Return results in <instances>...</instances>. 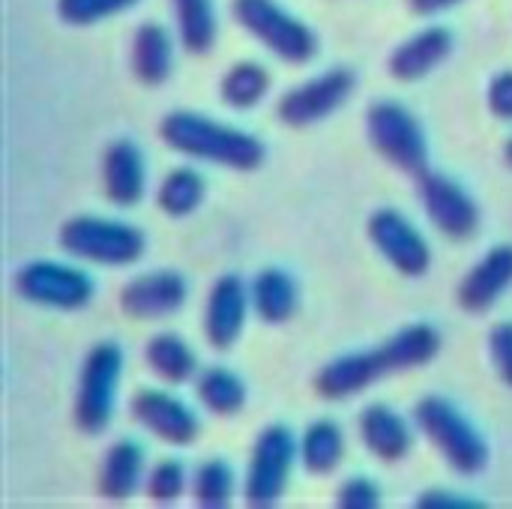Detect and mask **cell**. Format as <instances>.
Returning a JSON list of instances; mask_svg holds the SVG:
<instances>
[{
    "instance_id": "obj_2",
    "label": "cell",
    "mask_w": 512,
    "mask_h": 509,
    "mask_svg": "<svg viewBox=\"0 0 512 509\" xmlns=\"http://www.w3.org/2000/svg\"><path fill=\"white\" fill-rule=\"evenodd\" d=\"M159 138L174 153L231 171H255L267 159V150L255 135L186 108H177L159 120Z\"/></svg>"
},
{
    "instance_id": "obj_11",
    "label": "cell",
    "mask_w": 512,
    "mask_h": 509,
    "mask_svg": "<svg viewBox=\"0 0 512 509\" xmlns=\"http://www.w3.org/2000/svg\"><path fill=\"white\" fill-rule=\"evenodd\" d=\"M366 234H369L372 246L378 249V255H384V261L405 279H420L429 273L432 249H429L426 237L399 210H393V207L375 210L366 222Z\"/></svg>"
},
{
    "instance_id": "obj_26",
    "label": "cell",
    "mask_w": 512,
    "mask_h": 509,
    "mask_svg": "<svg viewBox=\"0 0 512 509\" xmlns=\"http://www.w3.org/2000/svg\"><path fill=\"white\" fill-rule=\"evenodd\" d=\"M195 396L213 417H234L246 405V384L225 366H210L195 375Z\"/></svg>"
},
{
    "instance_id": "obj_9",
    "label": "cell",
    "mask_w": 512,
    "mask_h": 509,
    "mask_svg": "<svg viewBox=\"0 0 512 509\" xmlns=\"http://www.w3.org/2000/svg\"><path fill=\"white\" fill-rule=\"evenodd\" d=\"M15 294L42 309L75 312L93 300V279L60 261H30L15 273Z\"/></svg>"
},
{
    "instance_id": "obj_29",
    "label": "cell",
    "mask_w": 512,
    "mask_h": 509,
    "mask_svg": "<svg viewBox=\"0 0 512 509\" xmlns=\"http://www.w3.org/2000/svg\"><path fill=\"white\" fill-rule=\"evenodd\" d=\"M192 498L204 509H225L234 501V471L225 459H207L192 477Z\"/></svg>"
},
{
    "instance_id": "obj_17",
    "label": "cell",
    "mask_w": 512,
    "mask_h": 509,
    "mask_svg": "<svg viewBox=\"0 0 512 509\" xmlns=\"http://www.w3.org/2000/svg\"><path fill=\"white\" fill-rule=\"evenodd\" d=\"M147 168L135 141L114 138L102 153V189L117 207H135L144 198Z\"/></svg>"
},
{
    "instance_id": "obj_32",
    "label": "cell",
    "mask_w": 512,
    "mask_h": 509,
    "mask_svg": "<svg viewBox=\"0 0 512 509\" xmlns=\"http://www.w3.org/2000/svg\"><path fill=\"white\" fill-rule=\"evenodd\" d=\"M336 507L342 509H378L381 507V489L369 477H348L336 492Z\"/></svg>"
},
{
    "instance_id": "obj_37",
    "label": "cell",
    "mask_w": 512,
    "mask_h": 509,
    "mask_svg": "<svg viewBox=\"0 0 512 509\" xmlns=\"http://www.w3.org/2000/svg\"><path fill=\"white\" fill-rule=\"evenodd\" d=\"M504 162L512 168V138L507 141V147H504Z\"/></svg>"
},
{
    "instance_id": "obj_14",
    "label": "cell",
    "mask_w": 512,
    "mask_h": 509,
    "mask_svg": "<svg viewBox=\"0 0 512 509\" xmlns=\"http://www.w3.org/2000/svg\"><path fill=\"white\" fill-rule=\"evenodd\" d=\"M249 306H252V297L246 285L240 282V276L225 273L210 285L207 303H204V339L213 351L234 348V342L240 339L246 327Z\"/></svg>"
},
{
    "instance_id": "obj_24",
    "label": "cell",
    "mask_w": 512,
    "mask_h": 509,
    "mask_svg": "<svg viewBox=\"0 0 512 509\" xmlns=\"http://www.w3.org/2000/svg\"><path fill=\"white\" fill-rule=\"evenodd\" d=\"M297 453H300V465L309 474L327 477L345 459V435L333 420H318L303 432V438L297 444Z\"/></svg>"
},
{
    "instance_id": "obj_8",
    "label": "cell",
    "mask_w": 512,
    "mask_h": 509,
    "mask_svg": "<svg viewBox=\"0 0 512 509\" xmlns=\"http://www.w3.org/2000/svg\"><path fill=\"white\" fill-rule=\"evenodd\" d=\"M297 444L288 426L273 423L264 432H258L249 468H246V483H243V498L255 509H270L279 504L285 495L294 459H297Z\"/></svg>"
},
{
    "instance_id": "obj_15",
    "label": "cell",
    "mask_w": 512,
    "mask_h": 509,
    "mask_svg": "<svg viewBox=\"0 0 512 509\" xmlns=\"http://www.w3.org/2000/svg\"><path fill=\"white\" fill-rule=\"evenodd\" d=\"M129 411L138 426L171 447H189L201 432L192 408L162 390H138L129 402Z\"/></svg>"
},
{
    "instance_id": "obj_5",
    "label": "cell",
    "mask_w": 512,
    "mask_h": 509,
    "mask_svg": "<svg viewBox=\"0 0 512 509\" xmlns=\"http://www.w3.org/2000/svg\"><path fill=\"white\" fill-rule=\"evenodd\" d=\"M366 138L372 150L402 174L420 177L429 168L426 132L402 102L393 99L372 102L366 111Z\"/></svg>"
},
{
    "instance_id": "obj_28",
    "label": "cell",
    "mask_w": 512,
    "mask_h": 509,
    "mask_svg": "<svg viewBox=\"0 0 512 509\" xmlns=\"http://www.w3.org/2000/svg\"><path fill=\"white\" fill-rule=\"evenodd\" d=\"M171 6L183 48L189 54H207L219 33L213 0H171Z\"/></svg>"
},
{
    "instance_id": "obj_3",
    "label": "cell",
    "mask_w": 512,
    "mask_h": 509,
    "mask_svg": "<svg viewBox=\"0 0 512 509\" xmlns=\"http://www.w3.org/2000/svg\"><path fill=\"white\" fill-rule=\"evenodd\" d=\"M414 423L441 459L462 477H477L489 465V447L474 423L447 399L423 396L414 405Z\"/></svg>"
},
{
    "instance_id": "obj_30",
    "label": "cell",
    "mask_w": 512,
    "mask_h": 509,
    "mask_svg": "<svg viewBox=\"0 0 512 509\" xmlns=\"http://www.w3.org/2000/svg\"><path fill=\"white\" fill-rule=\"evenodd\" d=\"M138 0H57V15L66 24L90 27L96 21H105L111 15H120L132 9Z\"/></svg>"
},
{
    "instance_id": "obj_33",
    "label": "cell",
    "mask_w": 512,
    "mask_h": 509,
    "mask_svg": "<svg viewBox=\"0 0 512 509\" xmlns=\"http://www.w3.org/2000/svg\"><path fill=\"white\" fill-rule=\"evenodd\" d=\"M489 357H492V366H495L501 384H507L512 390V321L492 327V333H489Z\"/></svg>"
},
{
    "instance_id": "obj_25",
    "label": "cell",
    "mask_w": 512,
    "mask_h": 509,
    "mask_svg": "<svg viewBox=\"0 0 512 509\" xmlns=\"http://www.w3.org/2000/svg\"><path fill=\"white\" fill-rule=\"evenodd\" d=\"M204 195H207V183L204 177L189 168V165H180V168H171L159 189H156V204L165 216L171 219H183V216H192L201 204H204Z\"/></svg>"
},
{
    "instance_id": "obj_35",
    "label": "cell",
    "mask_w": 512,
    "mask_h": 509,
    "mask_svg": "<svg viewBox=\"0 0 512 509\" xmlns=\"http://www.w3.org/2000/svg\"><path fill=\"white\" fill-rule=\"evenodd\" d=\"M420 509H483V501H474V498H465V495H456V492H423Z\"/></svg>"
},
{
    "instance_id": "obj_36",
    "label": "cell",
    "mask_w": 512,
    "mask_h": 509,
    "mask_svg": "<svg viewBox=\"0 0 512 509\" xmlns=\"http://www.w3.org/2000/svg\"><path fill=\"white\" fill-rule=\"evenodd\" d=\"M462 0H408V6L417 12V15H438V12H447L453 6H459Z\"/></svg>"
},
{
    "instance_id": "obj_18",
    "label": "cell",
    "mask_w": 512,
    "mask_h": 509,
    "mask_svg": "<svg viewBox=\"0 0 512 509\" xmlns=\"http://www.w3.org/2000/svg\"><path fill=\"white\" fill-rule=\"evenodd\" d=\"M453 54V33L441 24H432L411 39L399 42L387 60V69L396 81H420L432 75Z\"/></svg>"
},
{
    "instance_id": "obj_4",
    "label": "cell",
    "mask_w": 512,
    "mask_h": 509,
    "mask_svg": "<svg viewBox=\"0 0 512 509\" xmlns=\"http://www.w3.org/2000/svg\"><path fill=\"white\" fill-rule=\"evenodd\" d=\"M144 234L135 225L105 216H72L60 225V249L99 267H129L144 255Z\"/></svg>"
},
{
    "instance_id": "obj_6",
    "label": "cell",
    "mask_w": 512,
    "mask_h": 509,
    "mask_svg": "<svg viewBox=\"0 0 512 509\" xmlns=\"http://www.w3.org/2000/svg\"><path fill=\"white\" fill-rule=\"evenodd\" d=\"M123 375V348L114 342H99L87 351L78 375L72 420L84 435H102L114 417V399Z\"/></svg>"
},
{
    "instance_id": "obj_10",
    "label": "cell",
    "mask_w": 512,
    "mask_h": 509,
    "mask_svg": "<svg viewBox=\"0 0 512 509\" xmlns=\"http://www.w3.org/2000/svg\"><path fill=\"white\" fill-rule=\"evenodd\" d=\"M357 87V75L348 66H333L312 81L297 84L294 90L282 93L276 102V117L282 126L306 129L312 123L327 120L333 111H339Z\"/></svg>"
},
{
    "instance_id": "obj_13",
    "label": "cell",
    "mask_w": 512,
    "mask_h": 509,
    "mask_svg": "<svg viewBox=\"0 0 512 509\" xmlns=\"http://www.w3.org/2000/svg\"><path fill=\"white\" fill-rule=\"evenodd\" d=\"M189 297V285L180 273L174 270H156L129 279L120 288V309L132 321H159L183 309Z\"/></svg>"
},
{
    "instance_id": "obj_12",
    "label": "cell",
    "mask_w": 512,
    "mask_h": 509,
    "mask_svg": "<svg viewBox=\"0 0 512 509\" xmlns=\"http://www.w3.org/2000/svg\"><path fill=\"white\" fill-rule=\"evenodd\" d=\"M417 180V192L423 201V210L429 222L447 237V240H471L480 225V207L477 201L447 174L423 171Z\"/></svg>"
},
{
    "instance_id": "obj_19",
    "label": "cell",
    "mask_w": 512,
    "mask_h": 509,
    "mask_svg": "<svg viewBox=\"0 0 512 509\" xmlns=\"http://www.w3.org/2000/svg\"><path fill=\"white\" fill-rule=\"evenodd\" d=\"M360 441L378 462H399L411 453L414 435L402 414L375 402L360 414Z\"/></svg>"
},
{
    "instance_id": "obj_23",
    "label": "cell",
    "mask_w": 512,
    "mask_h": 509,
    "mask_svg": "<svg viewBox=\"0 0 512 509\" xmlns=\"http://www.w3.org/2000/svg\"><path fill=\"white\" fill-rule=\"evenodd\" d=\"M144 360L159 381L174 387L198 375V357L177 333H153L144 345Z\"/></svg>"
},
{
    "instance_id": "obj_21",
    "label": "cell",
    "mask_w": 512,
    "mask_h": 509,
    "mask_svg": "<svg viewBox=\"0 0 512 509\" xmlns=\"http://www.w3.org/2000/svg\"><path fill=\"white\" fill-rule=\"evenodd\" d=\"M129 63H132V75H135L138 84H144V87L165 84L168 75H171V66H174L171 33L156 21L138 24L135 36H132Z\"/></svg>"
},
{
    "instance_id": "obj_7",
    "label": "cell",
    "mask_w": 512,
    "mask_h": 509,
    "mask_svg": "<svg viewBox=\"0 0 512 509\" xmlns=\"http://www.w3.org/2000/svg\"><path fill=\"white\" fill-rule=\"evenodd\" d=\"M234 21L255 36L270 54L291 66H303L315 57L318 39L297 15L282 9L276 0H231Z\"/></svg>"
},
{
    "instance_id": "obj_27",
    "label": "cell",
    "mask_w": 512,
    "mask_h": 509,
    "mask_svg": "<svg viewBox=\"0 0 512 509\" xmlns=\"http://www.w3.org/2000/svg\"><path fill=\"white\" fill-rule=\"evenodd\" d=\"M267 90H270V72L255 60H237L234 66L225 69L219 81L222 102L237 111H252L255 105H261Z\"/></svg>"
},
{
    "instance_id": "obj_34",
    "label": "cell",
    "mask_w": 512,
    "mask_h": 509,
    "mask_svg": "<svg viewBox=\"0 0 512 509\" xmlns=\"http://www.w3.org/2000/svg\"><path fill=\"white\" fill-rule=\"evenodd\" d=\"M486 105L489 111L498 117V120H512V69L498 72L492 81H489V90H486Z\"/></svg>"
},
{
    "instance_id": "obj_20",
    "label": "cell",
    "mask_w": 512,
    "mask_h": 509,
    "mask_svg": "<svg viewBox=\"0 0 512 509\" xmlns=\"http://www.w3.org/2000/svg\"><path fill=\"white\" fill-rule=\"evenodd\" d=\"M141 480H144V450L135 441L111 444L96 474V492L111 504H123L135 495Z\"/></svg>"
},
{
    "instance_id": "obj_16",
    "label": "cell",
    "mask_w": 512,
    "mask_h": 509,
    "mask_svg": "<svg viewBox=\"0 0 512 509\" xmlns=\"http://www.w3.org/2000/svg\"><path fill=\"white\" fill-rule=\"evenodd\" d=\"M512 288V246L498 243L492 246L459 282L456 303L468 315H483L489 312L507 291Z\"/></svg>"
},
{
    "instance_id": "obj_1",
    "label": "cell",
    "mask_w": 512,
    "mask_h": 509,
    "mask_svg": "<svg viewBox=\"0 0 512 509\" xmlns=\"http://www.w3.org/2000/svg\"><path fill=\"white\" fill-rule=\"evenodd\" d=\"M441 354V333L432 324H408L366 354H342L315 375V393L327 402L351 399L381 378L420 369Z\"/></svg>"
},
{
    "instance_id": "obj_31",
    "label": "cell",
    "mask_w": 512,
    "mask_h": 509,
    "mask_svg": "<svg viewBox=\"0 0 512 509\" xmlns=\"http://www.w3.org/2000/svg\"><path fill=\"white\" fill-rule=\"evenodd\" d=\"M147 498L153 504H174L186 492V468L177 459H162L150 474H147Z\"/></svg>"
},
{
    "instance_id": "obj_22",
    "label": "cell",
    "mask_w": 512,
    "mask_h": 509,
    "mask_svg": "<svg viewBox=\"0 0 512 509\" xmlns=\"http://www.w3.org/2000/svg\"><path fill=\"white\" fill-rule=\"evenodd\" d=\"M249 297H252V309L261 321L267 324H285L294 318L297 312V303H300V294H297V285L294 279L279 270V267H267L255 276L252 288H249Z\"/></svg>"
}]
</instances>
